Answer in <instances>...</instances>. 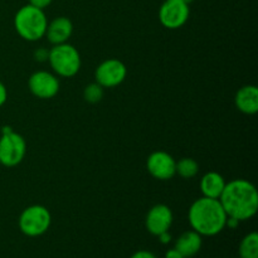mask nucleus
Returning <instances> with one entry per match:
<instances>
[{
  "label": "nucleus",
  "instance_id": "b1692460",
  "mask_svg": "<svg viewBox=\"0 0 258 258\" xmlns=\"http://www.w3.org/2000/svg\"><path fill=\"white\" fill-rule=\"evenodd\" d=\"M239 224V221L236 218H232V217H227V221H226V227H228V228L231 229H234L237 228Z\"/></svg>",
  "mask_w": 258,
  "mask_h": 258
},
{
  "label": "nucleus",
  "instance_id": "f257e3e1",
  "mask_svg": "<svg viewBox=\"0 0 258 258\" xmlns=\"http://www.w3.org/2000/svg\"><path fill=\"white\" fill-rule=\"evenodd\" d=\"M227 217L247 221L254 217L258 209V193L256 186L244 179H234L226 183L219 197Z\"/></svg>",
  "mask_w": 258,
  "mask_h": 258
},
{
  "label": "nucleus",
  "instance_id": "393cba45",
  "mask_svg": "<svg viewBox=\"0 0 258 258\" xmlns=\"http://www.w3.org/2000/svg\"><path fill=\"white\" fill-rule=\"evenodd\" d=\"M165 258H184V257L181 256V253L178 251V249L171 248L169 249V251H166Z\"/></svg>",
  "mask_w": 258,
  "mask_h": 258
},
{
  "label": "nucleus",
  "instance_id": "ddd939ff",
  "mask_svg": "<svg viewBox=\"0 0 258 258\" xmlns=\"http://www.w3.org/2000/svg\"><path fill=\"white\" fill-rule=\"evenodd\" d=\"M237 108L247 115H253L258 111V88L253 85L239 88L234 98Z\"/></svg>",
  "mask_w": 258,
  "mask_h": 258
},
{
  "label": "nucleus",
  "instance_id": "f8f14e48",
  "mask_svg": "<svg viewBox=\"0 0 258 258\" xmlns=\"http://www.w3.org/2000/svg\"><path fill=\"white\" fill-rule=\"evenodd\" d=\"M73 32V25L68 18L59 17L53 19L52 22L48 24L47 27V34L48 40L52 44H62V43H67Z\"/></svg>",
  "mask_w": 258,
  "mask_h": 258
},
{
  "label": "nucleus",
  "instance_id": "39448f33",
  "mask_svg": "<svg viewBox=\"0 0 258 258\" xmlns=\"http://www.w3.org/2000/svg\"><path fill=\"white\" fill-rule=\"evenodd\" d=\"M27 145L19 134L14 133L12 127L4 126L0 138V164L12 168L22 163L24 159Z\"/></svg>",
  "mask_w": 258,
  "mask_h": 258
},
{
  "label": "nucleus",
  "instance_id": "1a4fd4ad",
  "mask_svg": "<svg viewBox=\"0 0 258 258\" xmlns=\"http://www.w3.org/2000/svg\"><path fill=\"white\" fill-rule=\"evenodd\" d=\"M29 90L30 92L38 98H47L54 97L59 91V81L54 75L45 71H39L30 76L29 78Z\"/></svg>",
  "mask_w": 258,
  "mask_h": 258
},
{
  "label": "nucleus",
  "instance_id": "a878e982",
  "mask_svg": "<svg viewBox=\"0 0 258 258\" xmlns=\"http://www.w3.org/2000/svg\"><path fill=\"white\" fill-rule=\"evenodd\" d=\"M183 2L185 3V4H188V5H189V4H190V3H193L194 0H183Z\"/></svg>",
  "mask_w": 258,
  "mask_h": 258
},
{
  "label": "nucleus",
  "instance_id": "0eeeda50",
  "mask_svg": "<svg viewBox=\"0 0 258 258\" xmlns=\"http://www.w3.org/2000/svg\"><path fill=\"white\" fill-rule=\"evenodd\" d=\"M189 13V5L183 0H165L159 10V19L168 29H178L185 24Z\"/></svg>",
  "mask_w": 258,
  "mask_h": 258
},
{
  "label": "nucleus",
  "instance_id": "20e7f679",
  "mask_svg": "<svg viewBox=\"0 0 258 258\" xmlns=\"http://www.w3.org/2000/svg\"><path fill=\"white\" fill-rule=\"evenodd\" d=\"M48 60L53 71L60 77H73L81 68L80 53L68 43L55 44L49 50Z\"/></svg>",
  "mask_w": 258,
  "mask_h": 258
},
{
  "label": "nucleus",
  "instance_id": "5701e85b",
  "mask_svg": "<svg viewBox=\"0 0 258 258\" xmlns=\"http://www.w3.org/2000/svg\"><path fill=\"white\" fill-rule=\"evenodd\" d=\"M158 237H159V241H160L163 244H168V243H170V242H171V234L169 233V231L164 232V233H161V234H159Z\"/></svg>",
  "mask_w": 258,
  "mask_h": 258
},
{
  "label": "nucleus",
  "instance_id": "f03ea898",
  "mask_svg": "<svg viewBox=\"0 0 258 258\" xmlns=\"http://www.w3.org/2000/svg\"><path fill=\"white\" fill-rule=\"evenodd\" d=\"M188 219L191 229L197 233L201 236L213 237L224 229L227 214L219 199L203 197L191 204Z\"/></svg>",
  "mask_w": 258,
  "mask_h": 258
},
{
  "label": "nucleus",
  "instance_id": "9d476101",
  "mask_svg": "<svg viewBox=\"0 0 258 258\" xmlns=\"http://www.w3.org/2000/svg\"><path fill=\"white\" fill-rule=\"evenodd\" d=\"M148 170L151 175L159 180H169L175 175L176 161L165 151H155L148 159Z\"/></svg>",
  "mask_w": 258,
  "mask_h": 258
},
{
  "label": "nucleus",
  "instance_id": "f3484780",
  "mask_svg": "<svg viewBox=\"0 0 258 258\" xmlns=\"http://www.w3.org/2000/svg\"><path fill=\"white\" fill-rule=\"evenodd\" d=\"M199 165L194 159L191 158H183L176 163L175 173L179 174L181 178L190 179L198 174Z\"/></svg>",
  "mask_w": 258,
  "mask_h": 258
},
{
  "label": "nucleus",
  "instance_id": "6e6552de",
  "mask_svg": "<svg viewBox=\"0 0 258 258\" xmlns=\"http://www.w3.org/2000/svg\"><path fill=\"white\" fill-rule=\"evenodd\" d=\"M127 68L121 60L107 59L96 70V82L103 88L116 87L125 81Z\"/></svg>",
  "mask_w": 258,
  "mask_h": 258
},
{
  "label": "nucleus",
  "instance_id": "7ed1b4c3",
  "mask_svg": "<svg viewBox=\"0 0 258 258\" xmlns=\"http://www.w3.org/2000/svg\"><path fill=\"white\" fill-rule=\"evenodd\" d=\"M14 25L18 34L25 40L35 42L44 37L48 20L43 9L28 4L20 8L14 18Z\"/></svg>",
  "mask_w": 258,
  "mask_h": 258
},
{
  "label": "nucleus",
  "instance_id": "412c9836",
  "mask_svg": "<svg viewBox=\"0 0 258 258\" xmlns=\"http://www.w3.org/2000/svg\"><path fill=\"white\" fill-rule=\"evenodd\" d=\"M50 3H52V0H29L30 5L39 8V9H44L48 5H50Z\"/></svg>",
  "mask_w": 258,
  "mask_h": 258
},
{
  "label": "nucleus",
  "instance_id": "9b49d317",
  "mask_svg": "<svg viewBox=\"0 0 258 258\" xmlns=\"http://www.w3.org/2000/svg\"><path fill=\"white\" fill-rule=\"evenodd\" d=\"M145 224L146 229L153 236L158 237L159 234L170 229L173 224V212L168 206H164V204L154 206L146 216Z\"/></svg>",
  "mask_w": 258,
  "mask_h": 258
},
{
  "label": "nucleus",
  "instance_id": "4be33fe9",
  "mask_svg": "<svg viewBox=\"0 0 258 258\" xmlns=\"http://www.w3.org/2000/svg\"><path fill=\"white\" fill-rule=\"evenodd\" d=\"M7 97H8V92L7 88H5L4 83L0 82V107L7 102Z\"/></svg>",
  "mask_w": 258,
  "mask_h": 258
},
{
  "label": "nucleus",
  "instance_id": "423d86ee",
  "mask_svg": "<svg viewBox=\"0 0 258 258\" xmlns=\"http://www.w3.org/2000/svg\"><path fill=\"white\" fill-rule=\"evenodd\" d=\"M52 217L43 206H32L22 212L19 217V228L28 237H39L49 229Z\"/></svg>",
  "mask_w": 258,
  "mask_h": 258
},
{
  "label": "nucleus",
  "instance_id": "4468645a",
  "mask_svg": "<svg viewBox=\"0 0 258 258\" xmlns=\"http://www.w3.org/2000/svg\"><path fill=\"white\" fill-rule=\"evenodd\" d=\"M202 244H203L202 236L191 229L180 234V237L176 239L174 248L178 249L184 258H191L201 251Z\"/></svg>",
  "mask_w": 258,
  "mask_h": 258
},
{
  "label": "nucleus",
  "instance_id": "bb28decb",
  "mask_svg": "<svg viewBox=\"0 0 258 258\" xmlns=\"http://www.w3.org/2000/svg\"><path fill=\"white\" fill-rule=\"evenodd\" d=\"M191 258H193V257H191Z\"/></svg>",
  "mask_w": 258,
  "mask_h": 258
},
{
  "label": "nucleus",
  "instance_id": "a211bd4d",
  "mask_svg": "<svg viewBox=\"0 0 258 258\" xmlns=\"http://www.w3.org/2000/svg\"><path fill=\"white\" fill-rule=\"evenodd\" d=\"M83 96H85V100L90 103L100 102L103 97V87L98 85L97 82L91 83L85 88Z\"/></svg>",
  "mask_w": 258,
  "mask_h": 258
},
{
  "label": "nucleus",
  "instance_id": "aec40b11",
  "mask_svg": "<svg viewBox=\"0 0 258 258\" xmlns=\"http://www.w3.org/2000/svg\"><path fill=\"white\" fill-rule=\"evenodd\" d=\"M131 258H158L153 252L145 251V249H141V251L135 252V253L131 256Z\"/></svg>",
  "mask_w": 258,
  "mask_h": 258
},
{
  "label": "nucleus",
  "instance_id": "2eb2a0df",
  "mask_svg": "<svg viewBox=\"0 0 258 258\" xmlns=\"http://www.w3.org/2000/svg\"><path fill=\"white\" fill-rule=\"evenodd\" d=\"M224 186H226L224 178L216 171H209L201 180L202 193H203V197H207V198L219 199L221 194L223 193Z\"/></svg>",
  "mask_w": 258,
  "mask_h": 258
},
{
  "label": "nucleus",
  "instance_id": "dca6fc26",
  "mask_svg": "<svg viewBox=\"0 0 258 258\" xmlns=\"http://www.w3.org/2000/svg\"><path fill=\"white\" fill-rule=\"evenodd\" d=\"M239 258H258V234L251 232L239 243Z\"/></svg>",
  "mask_w": 258,
  "mask_h": 258
},
{
  "label": "nucleus",
  "instance_id": "6ab92c4d",
  "mask_svg": "<svg viewBox=\"0 0 258 258\" xmlns=\"http://www.w3.org/2000/svg\"><path fill=\"white\" fill-rule=\"evenodd\" d=\"M34 57L38 62H45L49 57V50H47L45 48H39L34 52Z\"/></svg>",
  "mask_w": 258,
  "mask_h": 258
}]
</instances>
